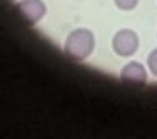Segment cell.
Listing matches in <instances>:
<instances>
[{
    "mask_svg": "<svg viewBox=\"0 0 157 139\" xmlns=\"http://www.w3.org/2000/svg\"><path fill=\"white\" fill-rule=\"evenodd\" d=\"M95 46L94 34L87 29H75L65 39V54L74 61H84L92 54Z\"/></svg>",
    "mask_w": 157,
    "mask_h": 139,
    "instance_id": "1",
    "label": "cell"
},
{
    "mask_svg": "<svg viewBox=\"0 0 157 139\" xmlns=\"http://www.w3.org/2000/svg\"><path fill=\"white\" fill-rule=\"evenodd\" d=\"M137 47H139V37H137V34L134 30H130V29L119 30L114 35V39H112V49L121 57L132 55L137 50Z\"/></svg>",
    "mask_w": 157,
    "mask_h": 139,
    "instance_id": "2",
    "label": "cell"
},
{
    "mask_svg": "<svg viewBox=\"0 0 157 139\" xmlns=\"http://www.w3.org/2000/svg\"><path fill=\"white\" fill-rule=\"evenodd\" d=\"M45 10L47 7L42 0H22V2H18V12L30 24L39 22L45 15Z\"/></svg>",
    "mask_w": 157,
    "mask_h": 139,
    "instance_id": "3",
    "label": "cell"
},
{
    "mask_svg": "<svg viewBox=\"0 0 157 139\" xmlns=\"http://www.w3.org/2000/svg\"><path fill=\"white\" fill-rule=\"evenodd\" d=\"M121 77L125 82H132V84H145L147 81V72H145L144 66L140 62H129L122 67L121 70Z\"/></svg>",
    "mask_w": 157,
    "mask_h": 139,
    "instance_id": "4",
    "label": "cell"
},
{
    "mask_svg": "<svg viewBox=\"0 0 157 139\" xmlns=\"http://www.w3.org/2000/svg\"><path fill=\"white\" fill-rule=\"evenodd\" d=\"M147 66H149V69H151V72L154 74V76H157V49H154V50L149 54Z\"/></svg>",
    "mask_w": 157,
    "mask_h": 139,
    "instance_id": "5",
    "label": "cell"
},
{
    "mask_svg": "<svg viewBox=\"0 0 157 139\" xmlns=\"http://www.w3.org/2000/svg\"><path fill=\"white\" fill-rule=\"evenodd\" d=\"M114 2H115V5L122 10H132L134 7L137 5L139 0H114Z\"/></svg>",
    "mask_w": 157,
    "mask_h": 139,
    "instance_id": "6",
    "label": "cell"
}]
</instances>
